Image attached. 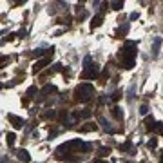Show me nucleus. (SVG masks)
<instances>
[{
    "label": "nucleus",
    "instance_id": "nucleus-1",
    "mask_svg": "<svg viewBox=\"0 0 163 163\" xmlns=\"http://www.w3.org/2000/svg\"><path fill=\"white\" fill-rule=\"evenodd\" d=\"M74 92H76V100L78 101H87L94 94V89H92V85H89V84H80Z\"/></svg>",
    "mask_w": 163,
    "mask_h": 163
},
{
    "label": "nucleus",
    "instance_id": "nucleus-2",
    "mask_svg": "<svg viewBox=\"0 0 163 163\" xmlns=\"http://www.w3.org/2000/svg\"><path fill=\"white\" fill-rule=\"evenodd\" d=\"M120 56L123 58V60H134V56H136L134 45L132 44H127L125 47H121V49H120Z\"/></svg>",
    "mask_w": 163,
    "mask_h": 163
},
{
    "label": "nucleus",
    "instance_id": "nucleus-3",
    "mask_svg": "<svg viewBox=\"0 0 163 163\" xmlns=\"http://www.w3.org/2000/svg\"><path fill=\"white\" fill-rule=\"evenodd\" d=\"M98 71H100V67H98L96 64L85 65V71H84V74H82V78H94V76L98 74Z\"/></svg>",
    "mask_w": 163,
    "mask_h": 163
},
{
    "label": "nucleus",
    "instance_id": "nucleus-4",
    "mask_svg": "<svg viewBox=\"0 0 163 163\" xmlns=\"http://www.w3.org/2000/svg\"><path fill=\"white\" fill-rule=\"evenodd\" d=\"M49 64H51V56H45V58L38 60V62L33 65V71H35V73H36V71H42L44 67H45V65H49Z\"/></svg>",
    "mask_w": 163,
    "mask_h": 163
},
{
    "label": "nucleus",
    "instance_id": "nucleus-5",
    "mask_svg": "<svg viewBox=\"0 0 163 163\" xmlns=\"http://www.w3.org/2000/svg\"><path fill=\"white\" fill-rule=\"evenodd\" d=\"M16 156H18V160L24 161V163H29L31 161V156H29V152H27L25 149H20V151L16 152Z\"/></svg>",
    "mask_w": 163,
    "mask_h": 163
},
{
    "label": "nucleus",
    "instance_id": "nucleus-6",
    "mask_svg": "<svg viewBox=\"0 0 163 163\" xmlns=\"http://www.w3.org/2000/svg\"><path fill=\"white\" fill-rule=\"evenodd\" d=\"M11 121H13V125H15L16 129H22L24 127V123H25V121L22 120V118H18V116H15V114H9V116H8Z\"/></svg>",
    "mask_w": 163,
    "mask_h": 163
},
{
    "label": "nucleus",
    "instance_id": "nucleus-7",
    "mask_svg": "<svg viewBox=\"0 0 163 163\" xmlns=\"http://www.w3.org/2000/svg\"><path fill=\"white\" fill-rule=\"evenodd\" d=\"M161 36H156L154 38V44H152V54H158L160 53V47H161Z\"/></svg>",
    "mask_w": 163,
    "mask_h": 163
},
{
    "label": "nucleus",
    "instance_id": "nucleus-8",
    "mask_svg": "<svg viewBox=\"0 0 163 163\" xmlns=\"http://www.w3.org/2000/svg\"><path fill=\"white\" fill-rule=\"evenodd\" d=\"M101 22H103V16H101V15H98V16H94V18H92L91 25H92V27H98V25H101Z\"/></svg>",
    "mask_w": 163,
    "mask_h": 163
},
{
    "label": "nucleus",
    "instance_id": "nucleus-9",
    "mask_svg": "<svg viewBox=\"0 0 163 163\" xmlns=\"http://www.w3.org/2000/svg\"><path fill=\"white\" fill-rule=\"evenodd\" d=\"M15 138H16V136L13 134V132H8V134H5V140H8V145H9V147L15 145Z\"/></svg>",
    "mask_w": 163,
    "mask_h": 163
},
{
    "label": "nucleus",
    "instance_id": "nucleus-10",
    "mask_svg": "<svg viewBox=\"0 0 163 163\" xmlns=\"http://www.w3.org/2000/svg\"><path fill=\"white\" fill-rule=\"evenodd\" d=\"M152 129H156V125H154V118L149 116V118H147V131H152Z\"/></svg>",
    "mask_w": 163,
    "mask_h": 163
},
{
    "label": "nucleus",
    "instance_id": "nucleus-11",
    "mask_svg": "<svg viewBox=\"0 0 163 163\" xmlns=\"http://www.w3.org/2000/svg\"><path fill=\"white\" fill-rule=\"evenodd\" d=\"M111 8H112L114 11H120L121 8H123V2H111Z\"/></svg>",
    "mask_w": 163,
    "mask_h": 163
},
{
    "label": "nucleus",
    "instance_id": "nucleus-12",
    "mask_svg": "<svg viewBox=\"0 0 163 163\" xmlns=\"http://www.w3.org/2000/svg\"><path fill=\"white\" fill-rule=\"evenodd\" d=\"M42 92H56V87L54 85H45L42 89Z\"/></svg>",
    "mask_w": 163,
    "mask_h": 163
},
{
    "label": "nucleus",
    "instance_id": "nucleus-13",
    "mask_svg": "<svg viewBox=\"0 0 163 163\" xmlns=\"http://www.w3.org/2000/svg\"><path fill=\"white\" fill-rule=\"evenodd\" d=\"M94 129H96V125H94V123H91V125L82 127V131H84V132H89V131H94Z\"/></svg>",
    "mask_w": 163,
    "mask_h": 163
},
{
    "label": "nucleus",
    "instance_id": "nucleus-14",
    "mask_svg": "<svg viewBox=\"0 0 163 163\" xmlns=\"http://www.w3.org/2000/svg\"><path fill=\"white\" fill-rule=\"evenodd\" d=\"M109 152H111V149H107V147H101L100 149V156H107Z\"/></svg>",
    "mask_w": 163,
    "mask_h": 163
},
{
    "label": "nucleus",
    "instance_id": "nucleus-15",
    "mask_svg": "<svg viewBox=\"0 0 163 163\" xmlns=\"http://www.w3.org/2000/svg\"><path fill=\"white\" fill-rule=\"evenodd\" d=\"M127 31H129V25H125V27H120V29H118L116 33H118V35H125Z\"/></svg>",
    "mask_w": 163,
    "mask_h": 163
},
{
    "label": "nucleus",
    "instance_id": "nucleus-16",
    "mask_svg": "<svg viewBox=\"0 0 163 163\" xmlns=\"http://www.w3.org/2000/svg\"><path fill=\"white\" fill-rule=\"evenodd\" d=\"M114 116H116L118 120H121V118H123V114H121V112L118 111V107H116V109H114Z\"/></svg>",
    "mask_w": 163,
    "mask_h": 163
},
{
    "label": "nucleus",
    "instance_id": "nucleus-17",
    "mask_svg": "<svg viewBox=\"0 0 163 163\" xmlns=\"http://www.w3.org/2000/svg\"><path fill=\"white\" fill-rule=\"evenodd\" d=\"M156 145H158V140H154V138H152L151 141H149V147H151V149H154Z\"/></svg>",
    "mask_w": 163,
    "mask_h": 163
},
{
    "label": "nucleus",
    "instance_id": "nucleus-18",
    "mask_svg": "<svg viewBox=\"0 0 163 163\" xmlns=\"http://www.w3.org/2000/svg\"><path fill=\"white\" fill-rule=\"evenodd\" d=\"M33 54H35V56H42V54H45V51H44V49H36Z\"/></svg>",
    "mask_w": 163,
    "mask_h": 163
},
{
    "label": "nucleus",
    "instance_id": "nucleus-19",
    "mask_svg": "<svg viewBox=\"0 0 163 163\" xmlns=\"http://www.w3.org/2000/svg\"><path fill=\"white\" fill-rule=\"evenodd\" d=\"M80 116H82V118H89V116H91V111H82Z\"/></svg>",
    "mask_w": 163,
    "mask_h": 163
},
{
    "label": "nucleus",
    "instance_id": "nucleus-20",
    "mask_svg": "<svg viewBox=\"0 0 163 163\" xmlns=\"http://www.w3.org/2000/svg\"><path fill=\"white\" fill-rule=\"evenodd\" d=\"M147 111H149V107H147V105H141V109H140V112H141V114H147Z\"/></svg>",
    "mask_w": 163,
    "mask_h": 163
},
{
    "label": "nucleus",
    "instance_id": "nucleus-21",
    "mask_svg": "<svg viewBox=\"0 0 163 163\" xmlns=\"http://www.w3.org/2000/svg\"><path fill=\"white\" fill-rule=\"evenodd\" d=\"M98 120H100V123H103V127H105V129H109V125L105 123V118H103V116H100Z\"/></svg>",
    "mask_w": 163,
    "mask_h": 163
},
{
    "label": "nucleus",
    "instance_id": "nucleus-22",
    "mask_svg": "<svg viewBox=\"0 0 163 163\" xmlns=\"http://www.w3.org/2000/svg\"><path fill=\"white\" fill-rule=\"evenodd\" d=\"M35 91H36V87H31V89L27 91V94H31V96H33V92H35Z\"/></svg>",
    "mask_w": 163,
    "mask_h": 163
},
{
    "label": "nucleus",
    "instance_id": "nucleus-23",
    "mask_svg": "<svg viewBox=\"0 0 163 163\" xmlns=\"http://www.w3.org/2000/svg\"><path fill=\"white\" fill-rule=\"evenodd\" d=\"M138 18V13H131V20H136Z\"/></svg>",
    "mask_w": 163,
    "mask_h": 163
},
{
    "label": "nucleus",
    "instance_id": "nucleus-24",
    "mask_svg": "<svg viewBox=\"0 0 163 163\" xmlns=\"http://www.w3.org/2000/svg\"><path fill=\"white\" fill-rule=\"evenodd\" d=\"M91 163H105V161H101V160H92Z\"/></svg>",
    "mask_w": 163,
    "mask_h": 163
},
{
    "label": "nucleus",
    "instance_id": "nucleus-25",
    "mask_svg": "<svg viewBox=\"0 0 163 163\" xmlns=\"http://www.w3.org/2000/svg\"><path fill=\"white\" fill-rule=\"evenodd\" d=\"M161 163H163V160H161Z\"/></svg>",
    "mask_w": 163,
    "mask_h": 163
}]
</instances>
